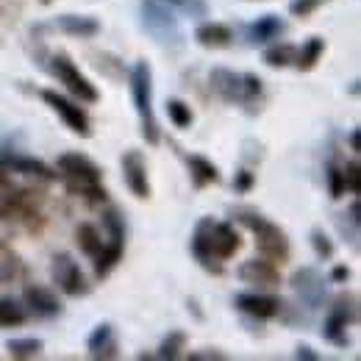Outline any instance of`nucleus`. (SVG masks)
Here are the masks:
<instances>
[{
    "instance_id": "nucleus-43",
    "label": "nucleus",
    "mask_w": 361,
    "mask_h": 361,
    "mask_svg": "<svg viewBox=\"0 0 361 361\" xmlns=\"http://www.w3.org/2000/svg\"><path fill=\"white\" fill-rule=\"evenodd\" d=\"M350 278V270L348 267H334L331 272V281H336V283H342V281H348Z\"/></svg>"
},
{
    "instance_id": "nucleus-22",
    "label": "nucleus",
    "mask_w": 361,
    "mask_h": 361,
    "mask_svg": "<svg viewBox=\"0 0 361 361\" xmlns=\"http://www.w3.org/2000/svg\"><path fill=\"white\" fill-rule=\"evenodd\" d=\"M189 170H192V180L195 186H209V183H220V170L217 164H212L206 156H189Z\"/></svg>"
},
{
    "instance_id": "nucleus-9",
    "label": "nucleus",
    "mask_w": 361,
    "mask_h": 361,
    "mask_svg": "<svg viewBox=\"0 0 361 361\" xmlns=\"http://www.w3.org/2000/svg\"><path fill=\"white\" fill-rule=\"evenodd\" d=\"M0 167L6 173H20V176H34L39 180H56L59 173H53L45 161L34 159V156H23V153H0Z\"/></svg>"
},
{
    "instance_id": "nucleus-12",
    "label": "nucleus",
    "mask_w": 361,
    "mask_h": 361,
    "mask_svg": "<svg viewBox=\"0 0 361 361\" xmlns=\"http://www.w3.org/2000/svg\"><path fill=\"white\" fill-rule=\"evenodd\" d=\"M236 275L245 281V283H250V286H281V272L278 267L267 262V259H250V262H242L239 264V270Z\"/></svg>"
},
{
    "instance_id": "nucleus-7",
    "label": "nucleus",
    "mask_w": 361,
    "mask_h": 361,
    "mask_svg": "<svg viewBox=\"0 0 361 361\" xmlns=\"http://www.w3.org/2000/svg\"><path fill=\"white\" fill-rule=\"evenodd\" d=\"M56 170L64 178V183H100L103 178L100 167L81 153H61L56 161Z\"/></svg>"
},
{
    "instance_id": "nucleus-24",
    "label": "nucleus",
    "mask_w": 361,
    "mask_h": 361,
    "mask_svg": "<svg viewBox=\"0 0 361 361\" xmlns=\"http://www.w3.org/2000/svg\"><path fill=\"white\" fill-rule=\"evenodd\" d=\"M75 242H78L81 253H87L92 259H94V256L100 253V247H103V236H100L97 226H92V223H81V226L75 228Z\"/></svg>"
},
{
    "instance_id": "nucleus-3",
    "label": "nucleus",
    "mask_w": 361,
    "mask_h": 361,
    "mask_svg": "<svg viewBox=\"0 0 361 361\" xmlns=\"http://www.w3.org/2000/svg\"><path fill=\"white\" fill-rule=\"evenodd\" d=\"M50 275H53V283L70 295V298H81L90 292V283L84 278V272L78 267V262L70 256V253H56L53 262H50Z\"/></svg>"
},
{
    "instance_id": "nucleus-45",
    "label": "nucleus",
    "mask_w": 361,
    "mask_h": 361,
    "mask_svg": "<svg viewBox=\"0 0 361 361\" xmlns=\"http://www.w3.org/2000/svg\"><path fill=\"white\" fill-rule=\"evenodd\" d=\"M3 186H6V170L0 167V189H3Z\"/></svg>"
},
{
    "instance_id": "nucleus-34",
    "label": "nucleus",
    "mask_w": 361,
    "mask_h": 361,
    "mask_svg": "<svg viewBox=\"0 0 361 361\" xmlns=\"http://www.w3.org/2000/svg\"><path fill=\"white\" fill-rule=\"evenodd\" d=\"M103 226L109 228V239H126V223H123V217H120V212L117 209H109V212H103Z\"/></svg>"
},
{
    "instance_id": "nucleus-17",
    "label": "nucleus",
    "mask_w": 361,
    "mask_h": 361,
    "mask_svg": "<svg viewBox=\"0 0 361 361\" xmlns=\"http://www.w3.org/2000/svg\"><path fill=\"white\" fill-rule=\"evenodd\" d=\"M209 81H212V90L217 92L223 100H228V103L242 100V75H236L233 70L214 67L212 75H209Z\"/></svg>"
},
{
    "instance_id": "nucleus-40",
    "label": "nucleus",
    "mask_w": 361,
    "mask_h": 361,
    "mask_svg": "<svg viewBox=\"0 0 361 361\" xmlns=\"http://www.w3.org/2000/svg\"><path fill=\"white\" fill-rule=\"evenodd\" d=\"M253 173H250V170H239V173H236V178H233V189H236V192H250V189H253Z\"/></svg>"
},
{
    "instance_id": "nucleus-6",
    "label": "nucleus",
    "mask_w": 361,
    "mask_h": 361,
    "mask_svg": "<svg viewBox=\"0 0 361 361\" xmlns=\"http://www.w3.org/2000/svg\"><path fill=\"white\" fill-rule=\"evenodd\" d=\"M253 233H256V247L267 262H272V264L281 262L283 264L289 259V239H286L281 226H275L270 220H262L253 228Z\"/></svg>"
},
{
    "instance_id": "nucleus-1",
    "label": "nucleus",
    "mask_w": 361,
    "mask_h": 361,
    "mask_svg": "<svg viewBox=\"0 0 361 361\" xmlns=\"http://www.w3.org/2000/svg\"><path fill=\"white\" fill-rule=\"evenodd\" d=\"M131 94H134V106L142 117V136L150 142V145H159V126H156V117H153V73H150V64L147 61H139L131 73Z\"/></svg>"
},
{
    "instance_id": "nucleus-16",
    "label": "nucleus",
    "mask_w": 361,
    "mask_h": 361,
    "mask_svg": "<svg viewBox=\"0 0 361 361\" xmlns=\"http://www.w3.org/2000/svg\"><path fill=\"white\" fill-rule=\"evenodd\" d=\"M87 350H90L92 359H117V339H114V328L109 322H100L94 331L90 334V342H87Z\"/></svg>"
},
{
    "instance_id": "nucleus-20",
    "label": "nucleus",
    "mask_w": 361,
    "mask_h": 361,
    "mask_svg": "<svg viewBox=\"0 0 361 361\" xmlns=\"http://www.w3.org/2000/svg\"><path fill=\"white\" fill-rule=\"evenodd\" d=\"M195 39L203 47L220 50V47H228L233 42V31H231L228 25H223V23H203V25L195 31Z\"/></svg>"
},
{
    "instance_id": "nucleus-11",
    "label": "nucleus",
    "mask_w": 361,
    "mask_h": 361,
    "mask_svg": "<svg viewBox=\"0 0 361 361\" xmlns=\"http://www.w3.org/2000/svg\"><path fill=\"white\" fill-rule=\"evenodd\" d=\"M209 247H212V253H214L217 262H226V259H231L242 247V236H239V231L231 226V223H212Z\"/></svg>"
},
{
    "instance_id": "nucleus-4",
    "label": "nucleus",
    "mask_w": 361,
    "mask_h": 361,
    "mask_svg": "<svg viewBox=\"0 0 361 361\" xmlns=\"http://www.w3.org/2000/svg\"><path fill=\"white\" fill-rule=\"evenodd\" d=\"M53 75L59 78V84H64L67 92H73L78 100H84V103H97L100 100V94L97 90L90 84V78L87 75H81V70L70 61V56L67 53H59V56H53Z\"/></svg>"
},
{
    "instance_id": "nucleus-8",
    "label": "nucleus",
    "mask_w": 361,
    "mask_h": 361,
    "mask_svg": "<svg viewBox=\"0 0 361 361\" xmlns=\"http://www.w3.org/2000/svg\"><path fill=\"white\" fill-rule=\"evenodd\" d=\"M42 100H45L47 106L67 123V128L73 131V134H81V136H92V128H90V117H87V111L81 109V106H75L73 100H67L64 94H59V92L53 90H45L42 92Z\"/></svg>"
},
{
    "instance_id": "nucleus-42",
    "label": "nucleus",
    "mask_w": 361,
    "mask_h": 361,
    "mask_svg": "<svg viewBox=\"0 0 361 361\" xmlns=\"http://www.w3.org/2000/svg\"><path fill=\"white\" fill-rule=\"evenodd\" d=\"M295 356H298V359H306V361H317V359H319V356H317V353L312 350V348H309V345H300Z\"/></svg>"
},
{
    "instance_id": "nucleus-37",
    "label": "nucleus",
    "mask_w": 361,
    "mask_h": 361,
    "mask_svg": "<svg viewBox=\"0 0 361 361\" xmlns=\"http://www.w3.org/2000/svg\"><path fill=\"white\" fill-rule=\"evenodd\" d=\"M328 183H331V197H342L345 192H348V186H345V176H342V170H336V167H331L328 173Z\"/></svg>"
},
{
    "instance_id": "nucleus-23",
    "label": "nucleus",
    "mask_w": 361,
    "mask_h": 361,
    "mask_svg": "<svg viewBox=\"0 0 361 361\" xmlns=\"http://www.w3.org/2000/svg\"><path fill=\"white\" fill-rule=\"evenodd\" d=\"M325 53V39H319V37H312L309 42H303V47L298 50V56H295V64H298V70H303V73H309V70H314L317 61H319V56Z\"/></svg>"
},
{
    "instance_id": "nucleus-2",
    "label": "nucleus",
    "mask_w": 361,
    "mask_h": 361,
    "mask_svg": "<svg viewBox=\"0 0 361 361\" xmlns=\"http://www.w3.org/2000/svg\"><path fill=\"white\" fill-rule=\"evenodd\" d=\"M142 28L164 47L183 45V31H180L176 14L161 3V0H145L142 3Z\"/></svg>"
},
{
    "instance_id": "nucleus-36",
    "label": "nucleus",
    "mask_w": 361,
    "mask_h": 361,
    "mask_svg": "<svg viewBox=\"0 0 361 361\" xmlns=\"http://www.w3.org/2000/svg\"><path fill=\"white\" fill-rule=\"evenodd\" d=\"M259 94H262V78L253 75V73L242 75V100H253Z\"/></svg>"
},
{
    "instance_id": "nucleus-5",
    "label": "nucleus",
    "mask_w": 361,
    "mask_h": 361,
    "mask_svg": "<svg viewBox=\"0 0 361 361\" xmlns=\"http://www.w3.org/2000/svg\"><path fill=\"white\" fill-rule=\"evenodd\" d=\"M292 289L300 300V306L306 309H319L325 306V298H328V289H325V278L319 275V270L314 267H300V270L292 275Z\"/></svg>"
},
{
    "instance_id": "nucleus-48",
    "label": "nucleus",
    "mask_w": 361,
    "mask_h": 361,
    "mask_svg": "<svg viewBox=\"0 0 361 361\" xmlns=\"http://www.w3.org/2000/svg\"><path fill=\"white\" fill-rule=\"evenodd\" d=\"M176 3H180V0H176Z\"/></svg>"
},
{
    "instance_id": "nucleus-18",
    "label": "nucleus",
    "mask_w": 361,
    "mask_h": 361,
    "mask_svg": "<svg viewBox=\"0 0 361 361\" xmlns=\"http://www.w3.org/2000/svg\"><path fill=\"white\" fill-rule=\"evenodd\" d=\"M56 25H59V31L78 37V39H92L100 34V23L94 17H87V14H61L56 20Z\"/></svg>"
},
{
    "instance_id": "nucleus-38",
    "label": "nucleus",
    "mask_w": 361,
    "mask_h": 361,
    "mask_svg": "<svg viewBox=\"0 0 361 361\" xmlns=\"http://www.w3.org/2000/svg\"><path fill=\"white\" fill-rule=\"evenodd\" d=\"M17 275H20V259H17V256L0 262V283H11Z\"/></svg>"
},
{
    "instance_id": "nucleus-14",
    "label": "nucleus",
    "mask_w": 361,
    "mask_h": 361,
    "mask_svg": "<svg viewBox=\"0 0 361 361\" xmlns=\"http://www.w3.org/2000/svg\"><path fill=\"white\" fill-rule=\"evenodd\" d=\"M233 306L245 314L256 317V319H270V317L281 314V300L270 298V295H250V292H242L233 298Z\"/></svg>"
},
{
    "instance_id": "nucleus-31",
    "label": "nucleus",
    "mask_w": 361,
    "mask_h": 361,
    "mask_svg": "<svg viewBox=\"0 0 361 361\" xmlns=\"http://www.w3.org/2000/svg\"><path fill=\"white\" fill-rule=\"evenodd\" d=\"M183 345H186V334L173 331V334L161 342V348H159V359H178L180 350H183Z\"/></svg>"
},
{
    "instance_id": "nucleus-46",
    "label": "nucleus",
    "mask_w": 361,
    "mask_h": 361,
    "mask_svg": "<svg viewBox=\"0 0 361 361\" xmlns=\"http://www.w3.org/2000/svg\"><path fill=\"white\" fill-rule=\"evenodd\" d=\"M0 250H3V242H0Z\"/></svg>"
},
{
    "instance_id": "nucleus-47",
    "label": "nucleus",
    "mask_w": 361,
    "mask_h": 361,
    "mask_svg": "<svg viewBox=\"0 0 361 361\" xmlns=\"http://www.w3.org/2000/svg\"><path fill=\"white\" fill-rule=\"evenodd\" d=\"M42 3H50V0H42Z\"/></svg>"
},
{
    "instance_id": "nucleus-41",
    "label": "nucleus",
    "mask_w": 361,
    "mask_h": 361,
    "mask_svg": "<svg viewBox=\"0 0 361 361\" xmlns=\"http://www.w3.org/2000/svg\"><path fill=\"white\" fill-rule=\"evenodd\" d=\"M189 359L192 361H226L228 356L223 353V350H195V353H189Z\"/></svg>"
},
{
    "instance_id": "nucleus-25",
    "label": "nucleus",
    "mask_w": 361,
    "mask_h": 361,
    "mask_svg": "<svg viewBox=\"0 0 361 361\" xmlns=\"http://www.w3.org/2000/svg\"><path fill=\"white\" fill-rule=\"evenodd\" d=\"M328 314L339 317V319H345L348 325H353V322L359 319V298H356V295H348V292L336 295L334 303H331V309H328Z\"/></svg>"
},
{
    "instance_id": "nucleus-10",
    "label": "nucleus",
    "mask_w": 361,
    "mask_h": 361,
    "mask_svg": "<svg viewBox=\"0 0 361 361\" xmlns=\"http://www.w3.org/2000/svg\"><path fill=\"white\" fill-rule=\"evenodd\" d=\"M123 178H126L128 189L134 192L139 200L150 197L147 164H145V156H142L139 150H126V156H123Z\"/></svg>"
},
{
    "instance_id": "nucleus-44",
    "label": "nucleus",
    "mask_w": 361,
    "mask_h": 361,
    "mask_svg": "<svg viewBox=\"0 0 361 361\" xmlns=\"http://www.w3.org/2000/svg\"><path fill=\"white\" fill-rule=\"evenodd\" d=\"M350 147H353V150H359V128H353V131H350Z\"/></svg>"
},
{
    "instance_id": "nucleus-33",
    "label": "nucleus",
    "mask_w": 361,
    "mask_h": 361,
    "mask_svg": "<svg viewBox=\"0 0 361 361\" xmlns=\"http://www.w3.org/2000/svg\"><path fill=\"white\" fill-rule=\"evenodd\" d=\"M312 247L319 259H331L334 256V242L328 239V233L322 228H312Z\"/></svg>"
},
{
    "instance_id": "nucleus-39",
    "label": "nucleus",
    "mask_w": 361,
    "mask_h": 361,
    "mask_svg": "<svg viewBox=\"0 0 361 361\" xmlns=\"http://www.w3.org/2000/svg\"><path fill=\"white\" fill-rule=\"evenodd\" d=\"M322 3H325V0H292L289 11H292L295 17H309L317 6H322Z\"/></svg>"
},
{
    "instance_id": "nucleus-30",
    "label": "nucleus",
    "mask_w": 361,
    "mask_h": 361,
    "mask_svg": "<svg viewBox=\"0 0 361 361\" xmlns=\"http://www.w3.org/2000/svg\"><path fill=\"white\" fill-rule=\"evenodd\" d=\"M167 117L173 120L176 128H189L192 126V109L183 100H178V97L167 100Z\"/></svg>"
},
{
    "instance_id": "nucleus-32",
    "label": "nucleus",
    "mask_w": 361,
    "mask_h": 361,
    "mask_svg": "<svg viewBox=\"0 0 361 361\" xmlns=\"http://www.w3.org/2000/svg\"><path fill=\"white\" fill-rule=\"evenodd\" d=\"M25 309L14 300H0V325H23Z\"/></svg>"
},
{
    "instance_id": "nucleus-19",
    "label": "nucleus",
    "mask_w": 361,
    "mask_h": 361,
    "mask_svg": "<svg viewBox=\"0 0 361 361\" xmlns=\"http://www.w3.org/2000/svg\"><path fill=\"white\" fill-rule=\"evenodd\" d=\"M283 31H286V23H283L278 14H264V17H259V20L250 25V42L267 45L272 39L283 37Z\"/></svg>"
},
{
    "instance_id": "nucleus-35",
    "label": "nucleus",
    "mask_w": 361,
    "mask_h": 361,
    "mask_svg": "<svg viewBox=\"0 0 361 361\" xmlns=\"http://www.w3.org/2000/svg\"><path fill=\"white\" fill-rule=\"evenodd\" d=\"M359 161H350V164H345V170H342V176H345V186L353 192V195H359L361 192V173H359Z\"/></svg>"
},
{
    "instance_id": "nucleus-28",
    "label": "nucleus",
    "mask_w": 361,
    "mask_h": 361,
    "mask_svg": "<svg viewBox=\"0 0 361 361\" xmlns=\"http://www.w3.org/2000/svg\"><path fill=\"white\" fill-rule=\"evenodd\" d=\"M67 192L84 197L87 203H106V189L100 183H67Z\"/></svg>"
},
{
    "instance_id": "nucleus-21",
    "label": "nucleus",
    "mask_w": 361,
    "mask_h": 361,
    "mask_svg": "<svg viewBox=\"0 0 361 361\" xmlns=\"http://www.w3.org/2000/svg\"><path fill=\"white\" fill-rule=\"evenodd\" d=\"M120 259H123V239L103 242L100 253L94 256V278H106L109 272L120 264Z\"/></svg>"
},
{
    "instance_id": "nucleus-29",
    "label": "nucleus",
    "mask_w": 361,
    "mask_h": 361,
    "mask_svg": "<svg viewBox=\"0 0 361 361\" xmlns=\"http://www.w3.org/2000/svg\"><path fill=\"white\" fill-rule=\"evenodd\" d=\"M295 56H298V50L292 45H272L264 53V61L270 67H289V64H295Z\"/></svg>"
},
{
    "instance_id": "nucleus-13",
    "label": "nucleus",
    "mask_w": 361,
    "mask_h": 361,
    "mask_svg": "<svg viewBox=\"0 0 361 361\" xmlns=\"http://www.w3.org/2000/svg\"><path fill=\"white\" fill-rule=\"evenodd\" d=\"M23 300H25V306H28L37 317L61 314V303H59V298H56V292H53L50 286H42V283H31V286H25Z\"/></svg>"
},
{
    "instance_id": "nucleus-26",
    "label": "nucleus",
    "mask_w": 361,
    "mask_h": 361,
    "mask_svg": "<svg viewBox=\"0 0 361 361\" xmlns=\"http://www.w3.org/2000/svg\"><path fill=\"white\" fill-rule=\"evenodd\" d=\"M6 350H8V356H14V359H34V356H39V353L45 350V342L37 339V336L8 339V342H6Z\"/></svg>"
},
{
    "instance_id": "nucleus-27",
    "label": "nucleus",
    "mask_w": 361,
    "mask_h": 361,
    "mask_svg": "<svg viewBox=\"0 0 361 361\" xmlns=\"http://www.w3.org/2000/svg\"><path fill=\"white\" fill-rule=\"evenodd\" d=\"M322 336L328 339V342H334V345H339V348H348V322L345 319H339V317L328 314L325 319V328H322Z\"/></svg>"
},
{
    "instance_id": "nucleus-15",
    "label": "nucleus",
    "mask_w": 361,
    "mask_h": 361,
    "mask_svg": "<svg viewBox=\"0 0 361 361\" xmlns=\"http://www.w3.org/2000/svg\"><path fill=\"white\" fill-rule=\"evenodd\" d=\"M212 223H214V217H203L197 228H195V233H192V253H195V259L206 267L209 272H223V264L214 259V253H212V247H209V231H212Z\"/></svg>"
}]
</instances>
